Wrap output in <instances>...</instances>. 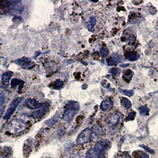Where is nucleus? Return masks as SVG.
Here are the masks:
<instances>
[{"instance_id":"obj_12","label":"nucleus","mask_w":158,"mask_h":158,"mask_svg":"<svg viewBox=\"0 0 158 158\" xmlns=\"http://www.w3.org/2000/svg\"><path fill=\"white\" fill-rule=\"evenodd\" d=\"M59 115L58 114H55L54 115L52 118H51L50 119H49L48 120H47L46 122V123L48 126H54L56 123L57 122L58 120V118H59Z\"/></svg>"},{"instance_id":"obj_17","label":"nucleus","mask_w":158,"mask_h":158,"mask_svg":"<svg viewBox=\"0 0 158 158\" xmlns=\"http://www.w3.org/2000/svg\"><path fill=\"white\" fill-rule=\"evenodd\" d=\"M139 111H140V115H143V116H146V115H148L149 111V109L147 108L145 106H142L139 109Z\"/></svg>"},{"instance_id":"obj_1","label":"nucleus","mask_w":158,"mask_h":158,"mask_svg":"<svg viewBox=\"0 0 158 158\" xmlns=\"http://www.w3.org/2000/svg\"><path fill=\"white\" fill-rule=\"evenodd\" d=\"M109 142L107 140H102L96 144L93 148L87 152L85 158H102L108 150Z\"/></svg>"},{"instance_id":"obj_9","label":"nucleus","mask_w":158,"mask_h":158,"mask_svg":"<svg viewBox=\"0 0 158 158\" xmlns=\"http://www.w3.org/2000/svg\"><path fill=\"white\" fill-rule=\"evenodd\" d=\"M15 63L19 65H22V67L25 69L29 68L30 67H32L34 65L33 63L30 60L29 58H23L17 59L15 60Z\"/></svg>"},{"instance_id":"obj_3","label":"nucleus","mask_w":158,"mask_h":158,"mask_svg":"<svg viewBox=\"0 0 158 158\" xmlns=\"http://www.w3.org/2000/svg\"><path fill=\"white\" fill-rule=\"evenodd\" d=\"M79 109V104L76 102H71L67 106L63 118L66 122H71Z\"/></svg>"},{"instance_id":"obj_26","label":"nucleus","mask_w":158,"mask_h":158,"mask_svg":"<svg viewBox=\"0 0 158 158\" xmlns=\"http://www.w3.org/2000/svg\"><path fill=\"white\" fill-rule=\"evenodd\" d=\"M100 52H101V56L104 57L107 54V50L105 48H101L100 49Z\"/></svg>"},{"instance_id":"obj_20","label":"nucleus","mask_w":158,"mask_h":158,"mask_svg":"<svg viewBox=\"0 0 158 158\" xmlns=\"http://www.w3.org/2000/svg\"><path fill=\"white\" fill-rule=\"evenodd\" d=\"M120 91H121L122 93L125 94V95L131 97L134 94V91L133 90H122L120 89Z\"/></svg>"},{"instance_id":"obj_23","label":"nucleus","mask_w":158,"mask_h":158,"mask_svg":"<svg viewBox=\"0 0 158 158\" xmlns=\"http://www.w3.org/2000/svg\"><path fill=\"white\" fill-rule=\"evenodd\" d=\"M5 102V97L4 94L0 92V106H2Z\"/></svg>"},{"instance_id":"obj_24","label":"nucleus","mask_w":158,"mask_h":158,"mask_svg":"<svg viewBox=\"0 0 158 158\" xmlns=\"http://www.w3.org/2000/svg\"><path fill=\"white\" fill-rule=\"evenodd\" d=\"M55 85L56 86L57 88H61L63 85V82L61 80L58 79L55 82Z\"/></svg>"},{"instance_id":"obj_14","label":"nucleus","mask_w":158,"mask_h":158,"mask_svg":"<svg viewBox=\"0 0 158 158\" xmlns=\"http://www.w3.org/2000/svg\"><path fill=\"white\" fill-rule=\"evenodd\" d=\"M23 84H24V82L23 81L20 80V79H16V78L13 79L11 82V86L12 88L15 87V86H16L18 85H20V86L23 87Z\"/></svg>"},{"instance_id":"obj_7","label":"nucleus","mask_w":158,"mask_h":158,"mask_svg":"<svg viewBox=\"0 0 158 158\" xmlns=\"http://www.w3.org/2000/svg\"><path fill=\"white\" fill-rule=\"evenodd\" d=\"M43 103L39 102L35 99L28 98L25 101V106L30 110H35L41 108L43 106Z\"/></svg>"},{"instance_id":"obj_6","label":"nucleus","mask_w":158,"mask_h":158,"mask_svg":"<svg viewBox=\"0 0 158 158\" xmlns=\"http://www.w3.org/2000/svg\"><path fill=\"white\" fill-rule=\"evenodd\" d=\"M22 97H19V98H16L15 100L14 101H13L11 104H10V106L8 108L7 110L6 113V114H4V119L5 120H8V118H10L11 115L13 114V113H15V110L17 107H18V106L19 105V104L21 102V101H22Z\"/></svg>"},{"instance_id":"obj_13","label":"nucleus","mask_w":158,"mask_h":158,"mask_svg":"<svg viewBox=\"0 0 158 158\" xmlns=\"http://www.w3.org/2000/svg\"><path fill=\"white\" fill-rule=\"evenodd\" d=\"M96 19L95 17L92 16L90 18V20H89V22L87 24V28L90 30V31H93V29H94V27L96 24Z\"/></svg>"},{"instance_id":"obj_11","label":"nucleus","mask_w":158,"mask_h":158,"mask_svg":"<svg viewBox=\"0 0 158 158\" xmlns=\"http://www.w3.org/2000/svg\"><path fill=\"white\" fill-rule=\"evenodd\" d=\"M13 74V72H11V71H7L2 75L1 79H2V82L3 85H4L6 86L8 85L10 79L12 77Z\"/></svg>"},{"instance_id":"obj_5","label":"nucleus","mask_w":158,"mask_h":158,"mask_svg":"<svg viewBox=\"0 0 158 158\" xmlns=\"http://www.w3.org/2000/svg\"><path fill=\"white\" fill-rule=\"evenodd\" d=\"M92 136V130L87 128L83 130L77 137V143L78 144H84L89 141Z\"/></svg>"},{"instance_id":"obj_15","label":"nucleus","mask_w":158,"mask_h":158,"mask_svg":"<svg viewBox=\"0 0 158 158\" xmlns=\"http://www.w3.org/2000/svg\"><path fill=\"white\" fill-rule=\"evenodd\" d=\"M46 108H44L42 110H39L37 111H36L35 112H33L32 113V115L34 118H39L41 117H42L44 113H45V110Z\"/></svg>"},{"instance_id":"obj_10","label":"nucleus","mask_w":158,"mask_h":158,"mask_svg":"<svg viewBox=\"0 0 158 158\" xmlns=\"http://www.w3.org/2000/svg\"><path fill=\"white\" fill-rule=\"evenodd\" d=\"M113 107L112 101L109 98L105 99L101 102V108L104 111H108Z\"/></svg>"},{"instance_id":"obj_2","label":"nucleus","mask_w":158,"mask_h":158,"mask_svg":"<svg viewBox=\"0 0 158 158\" xmlns=\"http://www.w3.org/2000/svg\"><path fill=\"white\" fill-rule=\"evenodd\" d=\"M122 122V115L119 112H114L108 116L105 120V124L111 131L119 129Z\"/></svg>"},{"instance_id":"obj_22","label":"nucleus","mask_w":158,"mask_h":158,"mask_svg":"<svg viewBox=\"0 0 158 158\" xmlns=\"http://www.w3.org/2000/svg\"><path fill=\"white\" fill-rule=\"evenodd\" d=\"M110 72H111V73H112V74H114V75H119L120 73V70L119 69H118V68H114L111 69L110 70Z\"/></svg>"},{"instance_id":"obj_29","label":"nucleus","mask_w":158,"mask_h":158,"mask_svg":"<svg viewBox=\"0 0 158 158\" xmlns=\"http://www.w3.org/2000/svg\"><path fill=\"white\" fill-rule=\"evenodd\" d=\"M0 158H7L4 155H2V154H1L0 153Z\"/></svg>"},{"instance_id":"obj_8","label":"nucleus","mask_w":158,"mask_h":158,"mask_svg":"<svg viewBox=\"0 0 158 158\" xmlns=\"http://www.w3.org/2000/svg\"><path fill=\"white\" fill-rule=\"evenodd\" d=\"M103 134V130L102 129L100 126L98 124L94 125L93 127V129L92 130V136L94 140H96L101 137Z\"/></svg>"},{"instance_id":"obj_21","label":"nucleus","mask_w":158,"mask_h":158,"mask_svg":"<svg viewBox=\"0 0 158 158\" xmlns=\"http://www.w3.org/2000/svg\"><path fill=\"white\" fill-rule=\"evenodd\" d=\"M136 112L134 111H133V112H131L130 113H129V114L127 116V118H126V120L127 121H131V120H133L136 117Z\"/></svg>"},{"instance_id":"obj_25","label":"nucleus","mask_w":158,"mask_h":158,"mask_svg":"<svg viewBox=\"0 0 158 158\" xmlns=\"http://www.w3.org/2000/svg\"><path fill=\"white\" fill-rule=\"evenodd\" d=\"M115 158H131L127 153H121L118 155Z\"/></svg>"},{"instance_id":"obj_28","label":"nucleus","mask_w":158,"mask_h":158,"mask_svg":"<svg viewBox=\"0 0 158 158\" xmlns=\"http://www.w3.org/2000/svg\"><path fill=\"white\" fill-rule=\"evenodd\" d=\"M4 113V107H0V117Z\"/></svg>"},{"instance_id":"obj_19","label":"nucleus","mask_w":158,"mask_h":158,"mask_svg":"<svg viewBox=\"0 0 158 158\" xmlns=\"http://www.w3.org/2000/svg\"><path fill=\"white\" fill-rule=\"evenodd\" d=\"M123 104L124 107L126 109H129L131 107V103L129 101V100L127 99V98H124L123 99Z\"/></svg>"},{"instance_id":"obj_16","label":"nucleus","mask_w":158,"mask_h":158,"mask_svg":"<svg viewBox=\"0 0 158 158\" xmlns=\"http://www.w3.org/2000/svg\"><path fill=\"white\" fill-rule=\"evenodd\" d=\"M127 58L130 61H135V60H137L139 58V57L136 53L131 52V53H129L128 54V55L127 56Z\"/></svg>"},{"instance_id":"obj_27","label":"nucleus","mask_w":158,"mask_h":158,"mask_svg":"<svg viewBox=\"0 0 158 158\" xmlns=\"http://www.w3.org/2000/svg\"><path fill=\"white\" fill-rule=\"evenodd\" d=\"M140 158H149V156L147 154L143 153Z\"/></svg>"},{"instance_id":"obj_18","label":"nucleus","mask_w":158,"mask_h":158,"mask_svg":"<svg viewBox=\"0 0 158 158\" xmlns=\"http://www.w3.org/2000/svg\"><path fill=\"white\" fill-rule=\"evenodd\" d=\"M130 73H133L132 72H131V70H127V71H126V72L125 73H124V79H125V81H129L130 79H131V77H132V75H130Z\"/></svg>"},{"instance_id":"obj_4","label":"nucleus","mask_w":158,"mask_h":158,"mask_svg":"<svg viewBox=\"0 0 158 158\" xmlns=\"http://www.w3.org/2000/svg\"><path fill=\"white\" fill-rule=\"evenodd\" d=\"M27 124L23 120L19 119H15L11 121L8 124V131L12 134H19L26 129Z\"/></svg>"}]
</instances>
